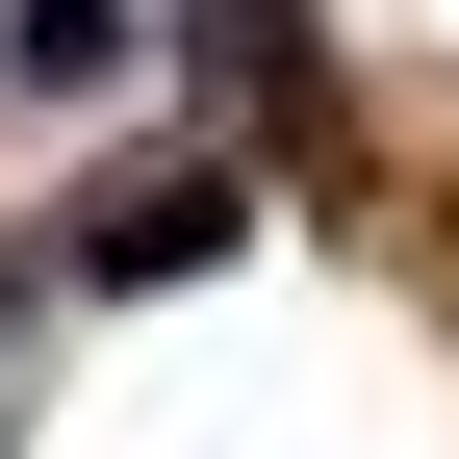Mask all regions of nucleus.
Wrapping results in <instances>:
<instances>
[{
    "instance_id": "nucleus-1",
    "label": "nucleus",
    "mask_w": 459,
    "mask_h": 459,
    "mask_svg": "<svg viewBox=\"0 0 459 459\" xmlns=\"http://www.w3.org/2000/svg\"><path fill=\"white\" fill-rule=\"evenodd\" d=\"M230 230H255L230 179H128V204H77V281H204Z\"/></svg>"
},
{
    "instance_id": "nucleus-2",
    "label": "nucleus",
    "mask_w": 459,
    "mask_h": 459,
    "mask_svg": "<svg viewBox=\"0 0 459 459\" xmlns=\"http://www.w3.org/2000/svg\"><path fill=\"white\" fill-rule=\"evenodd\" d=\"M26 77H128V0H26Z\"/></svg>"
}]
</instances>
